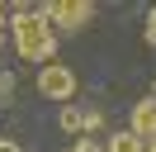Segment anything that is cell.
Masks as SVG:
<instances>
[{
  "label": "cell",
  "instance_id": "cell-1",
  "mask_svg": "<svg viewBox=\"0 0 156 152\" xmlns=\"http://www.w3.org/2000/svg\"><path fill=\"white\" fill-rule=\"evenodd\" d=\"M10 33H14L19 57H29V62H38V66L52 62V52H57V28H52L48 10H19V14L10 19Z\"/></svg>",
  "mask_w": 156,
  "mask_h": 152
},
{
  "label": "cell",
  "instance_id": "cell-2",
  "mask_svg": "<svg viewBox=\"0 0 156 152\" xmlns=\"http://www.w3.org/2000/svg\"><path fill=\"white\" fill-rule=\"evenodd\" d=\"M76 90H80V81H76V71H71V66L48 62V66L38 71V95H48V100H71Z\"/></svg>",
  "mask_w": 156,
  "mask_h": 152
},
{
  "label": "cell",
  "instance_id": "cell-3",
  "mask_svg": "<svg viewBox=\"0 0 156 152\" xmlns=\"http://www.w3.org/2000/svg\"><path fill=\"white\" fill-rule=\"evenodd\" d=\"M48 19H52V28H85L90 19H95V5L90 0H52L48 5Z\"/></svg>",
  "mask_w": 156,
  "mask_h": 152
},
{
  "label": "cell",
  "instance_id": "cell-4",
  "mask_svg": "<svg viewBox=\"0 0 156 152\" xmlns=\"http://www.w3.org/2000/svg\"><path fill=\"white\" fill-rule=\"evenodd\" d=\"M133 133L147 142V147H156V95H151V100H142V104L133 109Z\"/></svg>",
  "mask_w": 156,
  "mask_h": 152
},
{
  "label": "cell",
  "instance_id": "cell-5",
  "mask_svg": "<svg viewBox=\"0 0 156 152\" xmlns=\"http://www.w3.org/2000/svg\"><path fill=\"white\" fill-rule=\"evenodd\" d=\"M62 128H66V133H80V128H99V114L95 109H66V114H62Z\"/></svg>",
  "mask_w": 156,
  "mask_h": 152
},
{
  "label": "cell",
  "instance_id": "cell-6",
  "mask_svg": "<svg viewBox=\"0 0 156 152\" xmlns=\"http://www.w3.org/2000/svg\"><path fill=\"white\" fill-rule=\"evenodd\" d=\"M109 152H147V142L128 128V133H114V138H109Z\"/></svg>",
  "mask_w": 156,
  "mask_h": 152
},
{
  "label": "cell",
  "instance_id": "cell-7",
  "mask_svg": "<svg viewBox=\"0 0 156 152\" xmlns=\"http://www.w3.org/2000/svg\"><path fill=\"white\" fill-rule=\"evenodd\" d=\"M142 33H147V43H151V48H156V5H151V10H147V24H142Z\"/></svg>",
  "mask_w": 156,
  "mask_h": 152
},
{
  "label": "cell",
  "instance_id": "cell-8",
  "mask_svg": "<svg viewBox=\"0 0 156 152\" xmlns=\"http://www.w3.org/2000/svg\"><path fill=\"white\" fill-rule=\"evenodd\" d=\"M76 152H99V147H95L90 138H80V142H76Z\"/></svg>",
  "mask_w": 156,
  "mask_h": 152
},
{
  "label": "cell",
  "instance_id": "cell-9",
  "mask_svg": "<svg viewBox=\"0 0 156 152\" xmlns=\"http://www.w3.org/2000/svg\"><path fill=\"white\" fill-rule=\"evenodd\" d=\"M0 152H19V142H10V138H0Z\"/></svg>",
  "mask_w": 156,
  "mask_h": 152
},
{
  "label": "cell",
  "instance_id": "cell-10",
  "mask_svg": "<svg viewBox=\"0 0 156 152\" xmlns=\"http://www.w3.org/2000/svg\"><path fill=\"white\" fill-rule=\"evenodd\" d=\"M147 152H156V147H147Z\"/></svg>",
  "mask_w": 156,
  "mask_h": 152
}]
</instances>
